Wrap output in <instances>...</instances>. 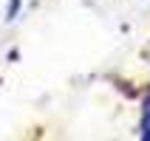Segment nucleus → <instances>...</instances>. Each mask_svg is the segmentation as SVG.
<instances>
[{"mask_svg":"<svg viewBox=\"0 0 150 141\" xmlns=\"http://www.w3.org/2000/svg\"><path fill=\"white\" fill-rule=\"evenodd\" d=\"M139 135L144 141H150V90L142 99V119H139Z\"/></svg>","mask_w":150,"mask_h":141,"instance_id":"f257e3e1","label":"nucleus"}]
</instances>
